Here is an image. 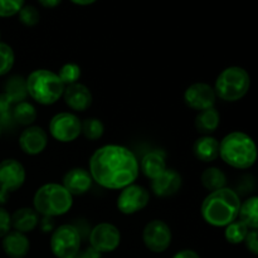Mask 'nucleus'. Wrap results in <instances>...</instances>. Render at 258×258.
Wrapping results in <instances>:
<instances>
[{"label": "nucleus", "mask_w": 258, "mask_h": 258, "mask_svg": "<svg viewBox=\"0 0 258 258\" xmlns=\"http://www.w3.org/2000/svg\"><path fill=\"white\" fill-rule=\"evenodd\" d=\"M202 185L209 191H216L227 186V176L223 171L216 166L206 169L201 176Z\"/></svg>", "instance_id": "a878e982"}, {"label": "nucleus", "mask_w": 258, "mask_h": 258, "mask_svg": "<svg viewBox=\"0 0 258 258\" xmlns=\"http://www.w3.org/2000/svg\"><path fill=\"white\" fill-rule=\"evenodd\" d=\"M139 168L150 180L158 178L166 170V154L161 150H151L139 161Z\"/></svg>", "instance_id": "6ab92c4d"}, {"label": "nucleus", "mask_w": 258, "mask_h": 258, "mask_svg": "<svg viewBox=\"0 0 258 258\" xmlns=\"http://www.w3.org/2000/svg\"><path fill=\"white\" fill-rule=\"evenodd\" d=\"M0 135H2V127H0Z\"/></svg>", "instance_id": "79ce46f5"}, {"label": "nucleus", "mask_w": 258, "mask_h": 258, "mask_svg": "<svg viewBox=\"0 0 258 258\" xmlns=\"http://www.w3.org/2000/svg\"><path fill=\"white\" fill-rule=\"evenodd\" d=\"M90 247L102 253L113 252L121 243L120 229L112 223L102 222L91 229L88 234Z\"/></svg>", "instance_id": "9d476101"}, {"label": "nucleus", "mask_w": 258, "mask_h": 258, "mask_svg": "<svg viewBox=\"0 0 258 258\" xmlns=\"http://www.w3.org/2000/svg\"><path fill=\"white\" fill-rule=\"evenodd\" d=\"M173 234L170 227L161 219H153L143 231L144 246L153 253H163L170 247Z\"/></svg>", "instance_id": "1a4fd4ad"}, {"label": "nucleus", "mask_w": 258, "mask_h": 258, "mask_svg": "<svg viewBox=\"0 0 258 258\" xmlns=\"http://www.w3.org/2000/svg\"><path fill=\"white\" fill-rule=\"evenodd\" d=\"M92 183L90 171L83 168H73L64 174L62 185L70 191L71 196L75 197L87 193L92 186Z\"/></svg>", "instance_id": "f3484780"}, {"label": "nucleus", "mask_w": 258, "mask_h": 258, "mask_svg": "<svg viewBox=\"0 0 258 258\" xmlns=\"http://www.w3.org/2000/svg\"><path fill=\"white\" fill-rule=\"evenodd\" d=\"M39 223L43 233H50V232L55 229L54 221H53V218H49V217H43L42 221H39Z\"/></svg>", "instance_id": "c9c22d12"}, {"label": "nucleus", "mask_w": 258, "mask_h": 258, "mask_svg": "<svg viewBox=\"0 0 258 258\" xmlns=\"http://www.w3.org/2000/svg\"><path fill=\"white\" fill-rule=\"evenodd\" d=\"M249 229L242 223L241 221H234L227 227H224V238L231 244H241L243 243L244 238L248 234Z\"/></svg>", "instance_id": "cd10ccee"}, {"label": "nucleus", "mask_w": 258, "mask_h": 258, "mask_svg": "<svg viewBox=\"0 0 258 258\" xmlns=\"http://www.w3.org/2000/svg\"><path fill=\"white\" fill-rule=\"evenodd\" d=\"M246 248L251 252L252 254L257 256L258 254V232L257 229H249L248 234L243 241Z\"/></svg>", "instance_id": "f704fd0d"}, {"label": "nucleus", "mask_w": 258, "mask_h": 258, "mask_svg": "<svg viewBox=\"0 0 258 258\" xmlns=\"http://www.w3.org/2000/svg\"><path fill=\"white\" fill-rule=\"evenodd\" d=\"M183 98L188 107L201 112L214 107L217 96L212 86H209L208 83L198 82L186 88Z\"/></svg>", "instance_id": "ddd939ff"}, {"label": "nucleus", "mask_w": 258, "mask_h": 258, "mask_svg": "<svg viewBox=\"0 0 258 258\" xmlns=\"http://www.w3.org/2000/svg\"><path fill=\"white\" fill-rule=\"evenodd\" d=\"M81 67L76 63H66L58 71L57 76L64 86L73 85L77 83L78 80L81 78Z\"/></svg>", "instance_id": "c756f323"}, {"label": "nucleus", "mask_w": 258, "mask_h": 258, "mask_svg": "<svg viewBox=\"0 0 258 258\" xmlns=\"http://www.w3.org/2000/svg\"><path fill=\"white\" fill-rule=\"evenodd\" d=\"M3 251L10 258H24L30 249V242L27 234L10 231L2 238Z\"/></svg>", "instance_id": "a211bd4d"}, {"label": "nucleus", "mask_w": 258, "mask_h": 258, "mask_svg": "<svg viewBox=\"0 0 258 258\" xmlns=\"http://www.w3.org/2000/svg\"><path fill=\"white\" fill-rule=\"evenodd\" d=\"M48 145L47 131L40 126H28L19 135V146L27 155H39Z\"/></svg>", "instance_id": "4468645a"}, {"label": "nucleus", "mask_w": 258, "mask_h": 258, "mask_svg": "<svg viewBox=\"0 0 258 258\" xmlns=\"http://www.w3.org/2000/svg\"><path fill=\"white\" fill-rule=\"evenodd\" d=\"M25 169L17 159L0 161V206L7 203L9 194L19 190L25 181Z\"/></svg>", "instance_id": "6e6552de"}, {"label": "nucleus", "mask_w": 258, "mask_h": 258, "mask_svg": "<svg viewBox=\"0 0 258 258\" xmlns=\"http://www.w3.org/2000/svg\"><path fill=\"white\" fill-rule=\"evenodd\" d=\"M24 4L23 0H0V18L14 17Z\"/></svg>", "instance_id": "473e14b6"}, {"label": "nucleus", "mask_w": 258, "mask_h": 258, "mask_svg": "<svg viewBox=\"0 0 258 258\" xmlns=\"http://www.w3.org/2000/svg\"><path fill=\"white\" fill-rule=\"evenodd\" d=\"M4 93L9 98H12L15 103L25 101L28 97L27 91V81L24 77L19 75L12 76L8 78L4 85Z\"/></svg>", "instance_id": "b1692460"}, {"label": "nucleus", "mask_w": 258, "mask_h": 258, "mask_svg": "<svg viewBox=\"0 0 258 258\" xmlns=\"http://www.w3.org/2000/svg\"><path fill=\"white\" fill-rule=\"evenodd\" d=\"M219 156L232 168L246 170L257 160L256 144L247 134L233 131L219 141Z\"/></svg>", "instance_id": "7ed1b4c3"}, {"label": "nucleus", "mask_w": 258, "mask_h": 258, "mask_svg": "<svg viewBox=\"0 0 258 258\" xmlns=\"http://www.w3.org/2000/svg\"><path fill=\"white\" fill-rule=\"evenodd\" d=\"M105 133V125L100 118L90 117L81 121V135L85 136L87 140H100Z\"/></svg>", "instance_id": "bb28decb"}, {"label": "nucleus", "mask_w": 258, "mask_h": 258, "mask_svg": "<svg viewBox=\"0 0 258 258\" xmlns=\"http://www.w3.org/2000/svg\"><path fill=\"white\" fill-rule=\"evenodd\" d=\"M18 17H19L20 23L24 24L25 27H34V25H37L40 20L39 10H38L34 5L30 4L23 5L20 12L18 13Z\"/></svg>", "instance_id": "2f4dec72"}, {"label": "nucleus", "mask_w": 258, "mask_h": 258, "mask_svg": "<svg viewBox=\"0 0 258 258\" xmlns=\"http://www.w3.org/2000/svg\"><path fill=\"white\" fill-rule=\"evenodd\" d=\"M37 110H35L34 105L28 101H22L14 105L13 108V120L14 123L22 126H32L34 121L37 120Z\"/></svg>", "instance_id": "393cba45"}, {"label": "nucleus", "mask_w": 258, "mask_h": 258, "mask_svg": "<svg viewBox=\"0 0 258 258\" xmlns=\"http://www.w3.org/2000/svg\"><path fill=\"white\" fill-rule=\"evenodd\" d=\"M171 258H201V256L193 249H181V251L176 252Z\"/></svg>", "instance_id": "4c0bfd02"}, {"label": "nucleus", "mask_w": 258, "mask_h": 258, "mask_svg": "<svg viewBox=\"0 0 258 258\" xmlns=\"http://www.w3.org/2000/svg\"><path fill=\"white\" fill-rule=\"evenodd\" d=\"M150 202V193L146 188L139 184H131L121 189L117 197L116 206L117 209L125 216H133L143 211Z\"/></svg>", "instance_id": "9b49d317"}, {"label": "nucleus", "mask_w": 258, "mask_h": 258, "mask_svg": "<svg viewBox=\"0 0 258 258\" xmlns=\"http://www.w3.org/2000/svg\"><path fill=\"white\" fill-rule=\"evenodd\" d=\"M73 206L70 191L57 183H47L40 186L33 197V209L42 217H60L67 214Z\"/></svg>", "instance_id": "20e7f679"}, {"label": "nucleus", "mask_w": 258, "mask_h": 258, "mask_svg": "<svg viewBox=\"0 0 258 258\" xmlns=\"http://www.w3.org/2000/svg\"><path fill=\"white\" fill-rule=\"evenodd\" d=\"M82 237L73 224H62L52 232L49 246L57 258H75L80 253Z\"/></svg>", "instance_id": "0eeeda50"}, {"label": "nucleus", "mask_w": 258, "mask_h": 258, "mask_svg": "<svg viewBox=\"0 0 258 258\" xmlns=\"http://www.w3.org/2000/svg\"><path fill=\"white\" fill-rule=\"evenodd\" d=\"M221 122V115L216 108H208L198 112L194 121V126L203 136H211L218 128Z\"/></svg>", "instance_id": "4be33fe9"}, {"label": "nucleus", "mask_w": 258, "mask_h": 258, "mask_svg": "<svg viewBox=\"0 0 258 258\" xmlns=\"http://www.w3.org/2000/svg\"><path fill=\"white\" fill-rule=\"evenodd\" d=\"M49 133L59 143H72L81 135V120L72 112H59L49 121Z\"/></svg>", "instance_id": "f8f14e48"}, {"label": "nucleus", "mask_w": 258, "mask_h": 258, "mask_svg": "<svg viewBox=\"0 0 258 258\" xmlns=\"http://www.w3.org/2000/svg\"><path fill=\"white\" fill-rule=\"evenodd\" d=\"M181 184H183V178H181L180 173L174 169L166 168L163 174L151 180L150 186L151 191L156 197L166 198V197H171L178 193L179 189L181 188Z\"/></svg>", "instance_id": "dca6fc26"}, {"label": "nucleus", "mask_w": 258, "mask_h": 258, "mask_svg": "<svg viewBox=\"0 0 258 258\" xmlns=\"http://www.w3.org/2000/svg\"><path fill=\"white\" fill-rule=\"evenodd\" d=\"M251 87V77L244 68L232 66L219 73L214 83V93L221 100L236 102L248 93Z\"/></svg>", "instance_id": "423d86ee"}, {"label": "nucleus", "mask_w": 258, "mask_h": 258, "mask_svg": "<svg viewBox=\"0 0 258 258\" xmlns=\"http://www.w3.org/2000/svg\"><path fill=\"white\" fill-rule=\"evenodd\" d=\"M0 42H2V33H0Z\"/></svg>", "instance_id": "a19ab883"}, {"label": "nucleus", "mask_w": 258, "mask_h": 258, "mask_svg": "<svg viewBox=\"0 0 258 258\" xmlns=\"http://www.w3.org/2000/svg\"><path fill=\"white\" fill-rule=\"evenodd\" d=\"M95 3V0H72V4L80 5V7H87V5H92Z\"/></svg>", "instance_id": "ea45409f"}, {"label": "nucleus", "mask_w": 258, "mask_h": 258, "mask_svg": "<svg viewBox=\"0 0 258 258\" xmlns=\"http://www.w3.org/2000/svg\"><path fill=\"white\" fill-rule=\"evenodd\" d=\"M75 258H78V256H76V257H75Z\"/></svg>", "instance_id": "37998d69"}, {"label": "nucleus", "mask_w": 258, "mask_h": 258, "mask_svg": "<svg viewBox=\"0 0 258 258\" xmlns=\"http://www.w3.org/2000/svg\"><path fill=\"white\" fill-rule=\"evenodd\" d=\"M12 218V228L13 231L20 232L23 234L30 233L37 228L39 224V214L33 208H19L10 214Z\"/></svg>", "instance_id": "aec40b11"}, {"label": "nucleus", "mask_w": 258, "mask_h": 258, "mask_svg": "<svg viewBox=\"0 0 258 258\" xmlns=\"http://www.w3.org/2000/svg\"><path fill=\"white\" fill-rule=\"evenodd\" d=\"M25 81L28 96L43 106L54 105L62 98L66 88L57 73L43 68L33 71Z\"/></svg>", "instance_id": "39448f33"}, {"label": "nucleus", "mask_w": 258, "mask_h": 258, "mask_svg": "<svg viewBox=\"0 0 258 258\" xmlns=\"http://www.w3.org/2000/svg\"><path fill=\"white\" fill-rule=\"evenodd\" d=\"M90 175L102 188L123 189L135 183L140 168L135 154L122 145H103L90 158Z\"/></svg>", "instance_id": "f257e3e1"}, {"label": "nucleus", "mask_w": 258, "mask_h": 258, "mask_svg": "<svg viewBox=\"0 0 258 258\" xmlns=\"http://www.w3.org/2000/svg\"><path fill=\"white\" fill-rule=\"evenodd\" d=\"M193 154L203 163L214 161L219 156V141L213 136H201L194 143Z\"/></svg>", "instance_id": "412c9836"}, {"label": "nucleus", "mask_w": 258, "mask_h": 258, "mask_svg": "<svg viewBox=\"0 0 258 258\" xmlns=\"http://www.w3.org/2000/svg\"><path fill=\"white\" fill-rule=\"evenodd\" d=\"M241 203L239 194L228 186L211 191L202 203V218L212 227H227L238 219Z\"/></svg>", "instance_id": "f03ea898"}, {"label": "nucleus", "mask_w": 258, "mask_h": 258, "mask_svg": "<svg viewBox=\"0 0 258 258\" xmlns=\"http://www.w3.org/2000/svg\"><path fill=\"white\" fill-rule=\"evenodd\" d=\"M238 221H241L248 229L258 228V198L252 196L242 202L239 207Z\"/></svg>", "instance_id": "5701e85b"}, {"label": "nucleus", "mask_w": 258, "mask_h": 258, "mask_svg": "<svg viewBox=\"0 0 258 258\" xmlns=\"http://www.w3.org/2000/svg\"><path fill=\"white\" fill-rule=\"evenodd\" d=\"M78 258H101L102 254L100 252H97L96 249H93L92 247H87L86 249H83L82 252L80 251V253L77 254Z\"/></svg>", "instance_id": "e433bc0d"}, {"label": "nucleus", "mask_w": 258, "mask_h": 258, "mask_svg": "<svg viewBox=\"0 0 258 258\" xmlns=\"http://www.w3.org/2000/svg\"><path fill=\"white\" fill-rule=\"evenodd\" d=\"M60 3H62L60 0H39V4L42 7L49 8V9L58 7V5H60Z\"/></svg>", "instance_id": "58836bf2"}, {"label": "nucleus", "mask_w": 258, "mask_h": 258, "mask_svg": "<svg viewBox=\"0 0 258 258\" xmlns=\"http://www.w3.org/2000/svg\"><path fill=\"white\" fill-rule=\"evenodd\" d=\"M12 231V218H10V213L0 206V238L7 236L9 232Z\"/></svg>", "instance_id": "72a5a7b5"}, {"label": "nucleus", "mask_w": 258, "mask_h": 258, "mask_svg": "<svg viewBox=\"0 0 258 258\" xmlns=\"http://www.w3.org/2000/svg\"><path fill=\"white\" fill-rule=\"evenodd\" d=\"M62 97L64 100L66 105L71 110L78 111V112H83L87 108H90L93 101L90 88L80 82L66 86Z\"/></svg>", "instance_id": "2eb2a0df"}, {"label": "nucleus", "mask_w": 258, "mask_h": 258, "mask_svg": "<svg viewBox=\"0 0 258 258\" xmlns=\"http://www.w3.org/2000/svg\"><path fill=\"white\" fill-rule=\"evenodd\" d=\"M15 102L4 92L0 93V127H10L14 123L13 108Z\"/></svg>", "instance_id": "c85d7f7f"}, {"label": "nucleus", "mask_w": 258, "mask_h": 258, "mask_svg": "<svg viewBox=\"0 0 258 258\" xmlns=\"http://www.w3.org/2000/svg\"><path fill=\"white\" fill-rule=\"evenodd\" d=\"M15 54L13 48L4 42H0V77L8 75L14 67Z\"/></svg>", "instance_id": "7c9ffc66"}]
</instances>
